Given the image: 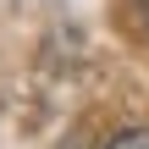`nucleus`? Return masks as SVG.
I'll return each mask as SVG.
<instances>
[{
  "instance_id": "obj_1",
  "label": "nucleus",
  "mask_w": 149,
  "mask_h": 149,
  "mask_svg": "<svg viewBox=\"0 0 149 149\" xmlns=\"http://www.w3.org/2000/svg\"><path fill=\"white\" fill-rule=\"evenodd\" d=\"M111 149H149V127H138V133H122Z\"/></svg>"
}]
</instances>
